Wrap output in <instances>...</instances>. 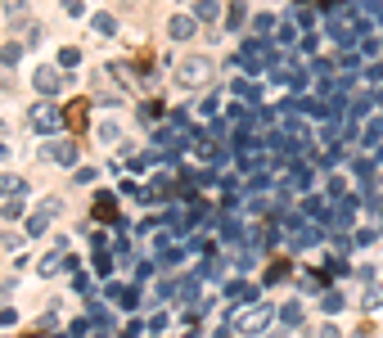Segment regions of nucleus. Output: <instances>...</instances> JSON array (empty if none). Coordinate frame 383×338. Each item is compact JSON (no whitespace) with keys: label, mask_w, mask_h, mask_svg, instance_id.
<instances>
[{"label":"nucleus","mask_w":383,"mask_h":338,"mask_svg":"<svg viewBox=\"0 0 383 338\" xmlns=\"http://www.w3.org/2000/svg\"><path fill=\"white\" fill-rule=\"evenodd\" d=\"M212 72H217V63L208 59V54H185V59L176 63V82H180V86H189V91L208 86V82H212Z\"/></svg>","instance_id":"nucleus-1"},{"label":"nucleus","mask_w":383,"mask_h":338,"mask_svg":"<svg viewBox=\"0 0 383 338\" xmlns=\"http://www.w3.org/2000/svg\"><path fill=\"white\" fill-rule=\"evenodd\" d=\"M27 122H32V131L54 135V131L63 127V109H59V104H50V100H41V104H32V109H27Z\"/></svg>","instance_id":"nucleus-2"},{"label":"nucleus","mask_w":383,"mask_h":338,"mask_svg":"<svg viewBox=\"0 0 383 338\" xmlns=\"http://www.w3.org/2000/svg\"><path fill=\"white\" fill-rule=\"evenodd\" d=\"M235 63L244 68V72H262L266 63H280V59H275V54H271V45H266V41H248L244 50L235 54Z\"/></svg>","instance_id":"nucleus-3"},{"label":"nucleus","mask_w":383,"mask_h":338,"mask_svg":"<svg viewBox=\"0 0 383 338\" xmlns=\"http://www.w3.org/2000/svg\"><path fill=\"white\" fill-rule=\"evenodd\" d=\"M63 127L72 135H86V127H91V100H68L63 104Z\"/></svg>","instance_id":"nucleus-4"},{"label":"nucleus","mask_w":383,"mask_h":338,"mask_svg":"<svg viewBox=\"0 0 383 338\" xmlns=\"http://www.w3.org/2000/svg\"><path fill=\"white\" fill-rule=\"evenodd\" d=\"M266 325H271V307H248V312L235 316V330H244V334H257Z\"/></svg>","instance_id":"nucleus-5"},{"label":"nucleus","mask_w":383,"mask_h":338,"mask_svg":"<svg viewBox=\"0 0 383 338\" xmlns=\"http://www.w3.org/2000/svg\"><path fill=\"white\" fill-rule=\"evenodd\" d=\"M271 77H275V82H280V86H289V91H302V86H306V68L302 63H275L271 68Z\"/></svg>","instance_id":"nucleus-6"},{"label":"nucleus","mask_w":383,"mask_h":338,"mask_svg":"<svg viewBox=\"0 0 383 338\" xmlns=\"http://www.w3.org/2000/svg\"><path fill=\"white\" fill-rule=\"evenodd\" d=\"M32 82H36V91H41V95H59L63 91V68L45 63V68H36V72H32Z\"/></svg>","instance_id":"nucleus-7"},{"label":"nucleus","mask_w":383,"mask_h":338,"mask_svg":"<svg viewBox=\"0 0 383 338\" xmlns=\"http://www.w3.org/2000/svg\"><path fill=\"white\" fill-rule=\"evenodd\" d=\"M167 32H171V41H189V36L198 32V18H189V14H176L167 23Z\"/></svg>","instance_id":"nucleus-8"},{"label":"nucleus","mask_w":383,"mask_h":338,"mask_svg":"<svg viewBox=\"0 0 383 338\" xmlns=\"http://www.w3.org/2000/svg\"><path fill=\"white\" fill-rule=\"evenodd\" d=\"M54 212H59V203H54V199H50V203H45V208H41V212H36V217H32V221H27V235H41V230H45V226H50V217H54Z\"/></svg>","instance_id":"nucleus-9"},{"label":"nucleus","mask_w":383,"mask_h":338,"mask_svg":"<svg viewBox=\"0 0 383 338\" xmlns=\"http://www.w3.org/2000/svg\"><path fill=\"white\" fill-rule=\"evenodd\" d=\"M45 153H50L54 162H72L77 158V144L72 140H50V149H45Z\"/></svg>","instance_id":"nucleus-10"},{"label":"nucleus","mask_w":383,"mask_h":338,"mask_svg":"<svg viewBox=\"0 0 383 338\" xmlns=\"http://www.w3.org/2000/svg\"><path fill=\"white\" fill-rule=\"evenodd\" d=\"M221 14H226V9L217 5V0H198V5H194V18H198V23H217Z\"/></svg>","instance_id":"nucleus-11"},{"label":"nucleus","mask_w":383,"mask_h":338,"mask_svg":"<svg viewBox=\"0 0 383 338\" xmlns=\"http://www.w3.org/2000/svg\"><path fill=\"white\" fill-rule=\"evenodd\" d=\"M91 27L100 36H113V32H118V18H113V14H91Z\"/></svg>","instance_id":"nucleus-12"},{"label":"nucleus","mask_w":383,"mask_h":338,"mask_svg":"<svg viewBox=\"0 0 383 338\" xmlns=\"http://www.w3.org/2000/svg\"><path fill=\"white\" fill-rule=\"evenodd\" d=\"M95 217H100V221H113V217H118V208H113V194H95Z\"/></svg>","instance_id":"nucleus-13"},{"label":"nucleus","mask_w":383,"mask_h":338,"mask_svg":"<svg viewBox=\"0 0 383 338\" xmlns=\"http://www.w3.org/2000/svg\"><path fill=\"white\" fill-rule=\"evenodd\" d=\"M226 27H230V32L244 27V5H239V0H230V5H226Z\"/></svg>","instance_id":"nucleus-14"},{"label":"nucleus","mask_w":383,"mask_h":338,"mask_svg":"<svg viewBox=\"0 0 383 338\" xmlns=\"http://www.w3.org/2000/svg\"><path fill=\"white\" fill-rule=\"evenodd\" d=\"M0 5H5V14L14 18L18 27H23V14H27V0H0Z\"/></svg>","instance_id":"nucleus-15"},{"label":"nucleus","mask_w":383,"mask_h":338,"mask_svg":"<svg viewBox=\"0 0 383 338\" xmlns=\"http://www.w3.org/2000/svg\"><path fill=\"white\" fill-rule=\"evenodd\" d=\"M235 95H244V104H257V100H262V91H257V86H248L244 77L235 82Z\"/></svg>","instance_id":"nucleus-16"},{"label":"nucleus","mask_w":383,"mask_h":338,"mask_svg":"<svg viewBox=\"0 0 383 338\" xmlns=\"http://www.w3.org/2000/svg\"><path fill=\"white\" fill-rule=\"evenodd\" d=\"M59 266H68V257H63V248H59V253H50V257L41 262V275H54Z\"/></svg>","instance_id":"nucleus-17"},{"label":"nucleus","mask_w":383,"mask_h":338,"mask_svg":"<svg viewBox=\"0 0 383 338\" xmlns=\"http://www.w3.org/2000/svg\"><path fill=\"white\" fill-rule=\"evenodd\" d=\"M59 63H63V72L77 68V63H81V50H77V45H63V50H59Z\"/></svg>","instance_id":"nucleus-18"},{"label":"nucleus","mask_w":383,"mask_h":338,"mask_svg":"<svg viewBox=\"0 0 383 338\" xmlns=\"http://www.w3.org/2000/svg\"><path fill=\"white\" fill-rule=\"evenodd\" d=\"M253 27H257V41H262V36H271V32H275V18H271V14H257V18H253Z\"/></svg>","instance_id":"nucleus-19"},{"label":"nucleus","mask_w":383,"mask_h":338,"mask_svg":"<svg viewBox=\"0 0 383 338\" xmlns=\"http://www.w3.org/2000/svg\"><path fill=\"white\" fill-rule=\"evenodd\" d=\"M23 190V176H0V194H18Z\"/></svg>","instance_id":"nucleus-20"},{"label":"nucleus","mask_w":383,"mask_h":338,"mask_svg":"<svg viewBox=\"0 0 383 338\" xmlns=\"http://www.w3.org/2000/svg\"><path fill=\"white\" fill-rule=\"evenodd\" d=\"M361 140H366V144H379V140H383V118H379V122H370V127H366V135H361Z\"/></svg>","instance_id":"nucleus-21"},{"label":"nucleus","mask_w":383,"mask_h":338,"mask_svg":"<svg viewBox=\"0 0 383 338\" xmlns=\"http://www.w3.org/2000/svg\"><path fill=\"white\" fill-rule=\"evenodd\" d=\"M0 59H5V63H18V59H23V45H0Z\"/></svg>","instance_id":"nucleus-22"},{"label":"nucleus","mask_w":383,"mask_h":338,"mask_svg":"<svg viewBox=\"0 0 383 338\" xmlns=\"http://www.w3.org/2000/svg\"><path fill=\"white\" fill-rule=\"evenodd\" d=\"M118 135H122V131L113 127V122H104V127H100V140H104V144H118Z\"/></svg>","instance_id":"nucleus-23"},{"label":"nucleus","mask_w":383,"mask_h":338,"mask_svg":"<svg viewBox=\"0 0 383 338\" xmlns=\"http://www.w3.org/2000/svg\"><path fill=\"white\" fill-rule=\"evenodd\" d=\"M23 36H27V45H41V27H32V23H23Z\"/></svg>","instance_id":"nucleus-24"},{"label":"nucleus","mask_w":383,"mask_h":338,"mask_svg":"<svg viewBox=\"0 0 383 338\" xmlns=\"http://www.w3.org/2000/svg\"><path fill=\"white\" fill-rule=\"evenodd\" d=\"M320 338H338V330H334V325H325V330H320Z\"/></svg>","instance_id":"nucleus-25"},{"label":"nucleus","mask_w":383,"mask_h":338,"mask_svg":"<svg viewBox=\"0 0 383 338\" xmlns=\"http://www.w3.org/2000/svg\"><path fill=\"white\" fill-rule=\"evenodd\" d=\"M375 104H379V109H383V91H379V95H375Z\"/></svg>","instance_id":"nucleus-26"},{"label":"nucleus","mask_w":383,"mask_h":338,"mask_svg":"<svg viewBox=\"0 0 383 338\" xmlns=\"http://www.w3.org/2000/svg\"><path fill=\"white\" fill-rule=\"evenodd\" d=\"M0 158H5V144H0Z\"/></svg>","instance_id":"nucleus-27"}]
</instances>
